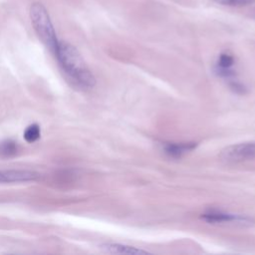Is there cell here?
<instances>
[{
	"label": "cell",
	"instance_id": "obj_10",
	"mask_svg": "<svg viewBox=\"0 0 255 255\" xmlns=\"http://www.w3.org/2000/svg\"><path fill=\"white\" fill-rule=\"evenodd\" d=\"M215 2L225 5V6H232V7H242L253 4L255 0H214Z\"/></svg>",
	"mask_w": 255,
	"mask_h": 255
},
{
	"label": "cell",
	"instance_id": "obj_3",
	"mask_svg": "<svg viewBox=\"0 0 255 255\" xmlns=\"http://www.w3.org/2000/svg\"><path fill=\"white\" fill-rule=\"evenodd\" d=\"M224 162L237 163L255 159V141L241 142L225 147L219 155Z\"/></svg>",
	"mask_w": 255,
	"mask_h": 255
},
{
	"label": "cell",
	"instance_id": "obj_4",
	"mask_svg": "<svg viewBox=\"0 0 255 255\" xmlns=\"http://www.w3.org/2000/svg\"><path fill=\"white\" fill-rule=\"evenodd\" d=\"M201 218L206 221L207 223H247L249 222V219L247 217L232 214V213H226L223 211L218 210H209L201 215Z\"/></svg>",
	"mask_w": 255,
	"mask_h": 255
},
{
	"label": "cell",
	"instance_id": "obj_6",
	"mask_svg": "<svg viewBox=\"0 0 255 255\" xmlns=\"http://www.w3.org/2000/svg\"><path fill=\"white\" fill-rule=\"evenodd\" d=\"M100 248L110 254H121V255H142L148 254L149 252L143 249H139L133 246L120 244V243H113V242H106L100 245Z\"/></svg>",
	"mask_w": 255,
	"mask_h": 255
},
{
	"label": "cell",
	"instance_id": "obj_5",
	"mask_svg": "<svg viewBox=\"0 0 255 255\" xmlns=\"http://www.w3.org/2000/svg\"><path fill=\"white\" fill-rule=\"evenodd\" d=\"M39 174L35 171L26 169H9L0 170V183L25 182L37 179Z\"/></svg>",
	"mask_w": 255,
	"mask_h": 255
},
{
	"label": "cell",
	"instance_id": "obj_7",
	"mask_svg": "<svg viewBox=\"0 0 255 255\" xmlns=\"http://www.w3.org/2000/svg\"><path fill=\"white\" fill-rule=\"evenodd\" d=\"M195 147L196 142H165L162 145V150L171 157H180Z\"/></svg>",
	"mask_w": 255,
	"mask_h": 255
},
{
	"label": "cell",
	"instance_id": "obj_2",
	"mask_svg": "<svg viewBox=\"0 0 255 255\" xmlns=\"http://www.w3.org/2000/svg\"><path fill=\"white\" fill-rule=\"evenodd\" d=\"M29 14L32 26L38 37L54 53L59 40L46 7L40 2H34L30 6Z\"/></svg>",
	"mask_w": 255,
	"mask_h": 255
},
{
	"label": "cell",
	"instance_id": "obj_1",
	"mask_svg": "<svg viewBox=\"0 0 255 255\" xmlns=\"http://www.w3.org/2000/svg\"><path fill=\"white\" fill-rule=\"evenodd\" d=\"M54 55L72 86L80 90H90L96 85V78L73 45L59 41Z\"/></svg>",
	"mask_w": 255,
	"mask_h": 255
},
{
	"label": "cell",
	"instance_id": "obj_8",
	"mask_svg": "<svg viewBox=\"0 0 255 255\" xmlns=\"http://www.w3.org/2000/svg\"><path fill=\"white\" fill-rule=\"evenodd\" d=\"M17 152V143L11 139L0 142V155L11 156Z\"/></svg>",
	"mask_w": 255,
	"mask_h": 255
},
{
	"label": "cell",
	"instance_id": "obj_9",
	"mask_svg": "<svg viewBox=\"0 0 255 255\" xmlns=\"http://www.w3.org/2000/svg\"><path fill=\"white\" fill-rule=\"evenodd\" d=\"M41 134V130H40V127L36 124H33L31 126H29L25 131H24V138L27 142L32 143L34 141H36Z\"/></svg>",
	"mask_w": 255,
	"mask_h": 255
}]
</instances>
